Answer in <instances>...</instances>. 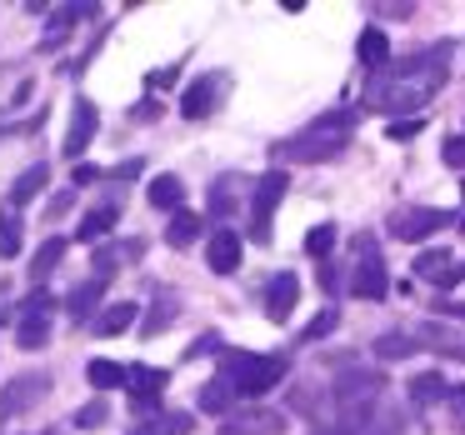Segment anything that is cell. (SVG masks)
Wrapping results in <instances>:
<instances>
[{"label": "cell", "mask_w": 465, "mask_h": 435, "mask_svg": "<svg viewBox=\"0 0 465 435\" xmlns=\"http://www.w3.org/2000/svg\"><path fill=\"white\" fill-rule=\"evenodd\" d=\"M445 61H450V45H430V51L401 61L395 71H375L365 101L381 115H415L445 85Z\"/></svg>", "instance_id": "obj_1"}, {"label": "cell", "mask_w": 465, "mask_h": 435, "mask_svg": "<svg viewBox=\"0 0 465 435\" xmlns=\"http://www.w3.org/2000/svg\"><path fill=\"white\" fill-rule=\"evenodd\" d=\"M355 121H361L355 111H331V115H321L315 125H305L301 135H291V141H275L271 155H275V161H295V165L335 161V155L345 151V141H351Z\"/></svg>", "instance_id": "obj_2"}, {"label": "cell", "mask_w": 465, "mask_h": 435, "mask_svg": "<svg viewBox=\"0 0 465 435\" xmlns=\"http://www.w3.org/2000/svg\"><path fill=\"white\" fill-rule=\"evenodd\" d=\"M285 371H291L285 355H225V381L235 385L241 400H261L265 391L285 381Z\"/></svg>", "instance_id": "obj_3"}, {"label": "cell", "mask_w": 465, "mask_h": 435, "mask_svg": "<svg viewBox=\"0 0 465 435\" xmlns=\"http://www.w3.org/2000/svg\"><path fill=\"white\" fill-rule=\"evenodd\" d=\"M391 291V275H385V255L371 235H355V271H351V295L355 301H381Z\"/></svg>", "instance_id": "obj_4"}, {"label": "cell", "mask_w": 465, "mask_h": 435, "mask_svg": "<svg viewBox=\"0 0 465 435\" xmlns=\"http://www.w3.org/2000/svg\"><path fill=\"white\" fill-rule=\"evenodd\" d=\"M285 191H291V175L285 171H265L255 181V195H251V235L255 245H271V225H275V211H281Z\"/></svg>", "instance_id": "obj_5"}, {"label": "cell", "mask_w": 465, "mask_h": 435, "mask_svg": "<svg viewBox=\"0 0 465 435\" xmlns=\"http://www.w3.org/2000/svg\"><path fill=\"white\" fill-rule=\"evenodd\" d=\"M445 225H455V215L450 211H435V205H401V211L385 221V231L395 235V241H425V235H435V231H445Z\"/></svg>", "instance_id": "obj_6"}, {"label": "cell", "mask_w": 465, "mask_h": 435, "mask_svg": "<svg viewBox=\"0 0 465 435\" xmlns=\"http://www.w3.org/2000/svg\"><path fill=\"white\" fill-rule=\"evenodd\" d=\"M45 391H51V375H45V371L15 375V381L5 385V395H0V415H25L31 405L45 400Z\"/></svg>", "instance_id": "obj_7"}, {"label": "cell", "mask_w": 465, "mask_h": 435, "mask_svg": "<svg viewBox=\"0 0 465 435\" xmlns=\"http://www.w3.org/2000/svg\"><path fill=\"white\" fill-rule=\"evenodd\" d=\"M95 125H101L95 105L85 101V95H75V105H71V131H65V141H61V155H65V161H81L85 145L95 141Z\"/></svg>", "instance_id": "obj_8"}, {"label": "cell", "mask_w": 465, "mask_h": 435, "mask_svg": "<svg viewBox=\"0 0 465 435\" xmlns=\"http://www.w3.org/2000/svg\"><path fill=\"white\" fill-rule=\"evenodd\" d=\"M415 275H420L425 285H435V291H450V285L465 281V265L455 261L450 251H420L415 255Z\"/></svg>", "instance_id": "obj_9"}, {"label": "cell", "mask_w": 465, "mask_h": 435, "mask_svg": "<svg viewBox=\"0 0 465 435\" xmlns=\"http://www.w3.org/2000/svg\"><path fill=\"white\" fill-rule=\"evenodd\" d=\"M295 301H301V281H295V271H275L271 281H265V315H271V321H291Z\"/></svg>", "instance_id": "obj_10"}, {"label": "cell", "mask_w": 465, "mask_h": 435, "mask_svg": "<svg viewBox=\"0 0 465 435\" xmlns=\"http://www.w3.org/2000/svg\"><path fill=\"white\" fill-rule=\"evenodd\" d=\"M205 265H211L215 275H235V271H241V235L225 231V225H215L211 245H205Z\"/></svg>", "instance_id": "obj_11"}, {"label": "cell", "mask_w": 465, "mask_h": 435, "mask_svg": "<svg viewBox=\"0 0 465 435\" xmlns=\"http://www.w3.org/2000/svg\"><path fill=\"white\" fill-rule=\"evenodd\" d=\"M101 301H105V275H91V281H81L65 295V315H71V321H91V315L101 311Z\"/></svg>", "instance_id": "obj_12"}, {"label": "cell", "mask_w": 465, "mask_h": 435, "mask_svg": "<svg viewBox=\"0 0 465 435\" xmlns=\"http://www.w3.org/2000/svg\"><path fill=\"white\" fill-rule=\"evenodd\" d=\"M165 381H171L165 371H151V365H135V371H131V381H125V385H131L135 410H155V400H161Z\"/></svg>", "instance_id": "obj_13"}, {"label": "cell", "mask_w": 465, "mask_h": 435, "mask_svg": "<svg viewBox=\"0 0 465 435\" xmlns=\"http://www.w3.org/2000/svg\"><path fill=\"white\" fill-rule=\"evenodd\" d=\"M285 430V415L275 410H251V415H231L221 435H281Z\"/></svg>", "instance_id": "obj_14"}, {"label": "cell", "mask_w": 465, "mask_h": 435, "mask_svg": "<svg viewBox=\"0 0 465 435\" xmlns=\"http://www.w3.org/2000/svg\"><path fill=\"white\" fill-rule=\"evenodd\" d=\"M215 95H221L215 75H201V81H195L191 91L181 95V115H185V121H205V115L215 111Z\"/></svg>", "instance_id": "obj_15"}, {"label": "cell", "mask_w": 465, "mask_h": 435, "mask_svg": "<svg viewBox=\"0 0 465 435\" xmlns=\"http://www.w3.org/2000/svg\"><path fill=\"white\" fill-rule=\"evenodd\" d=\"M355 61H361L365 71H385V61H391V35H385L381 25L361 31V41H355Z\"/></svg>", "instance_id": "obj_16"}, {"label": "cell", "mask_w": 465, "mask_h": 435, "mask_svg": "<svg viewBox=\"0 0 465 435\" xmlns=\"http://www.w3.org/2000/svg\"><path fill=\"white\" fill-rule=\"evenodd\" d=\"M135 315H141V305L135 301H115V305H105L101 315H95V335L101 341H111V335H121L125 325H135Z\"/></svg>", "instance_id": "obj_17"}, {"label": "cell", "mask_w": 465, "mask_h": 435, "mask_svg": "<svg viewBox=\"0 0 465 435\" xmlns=\"http://www.w3.org/2000/svg\"><path fill=\"white\" fill-rule=\"evenodd\" d=\"M195 241H201V215H195V211H175L171 225H165V245H171V251H191Z\"/></svg>", "instance_id": "obj_18"}, {"label": "cell", "mask_w": 465, "mask_h": 435, "mask_svg": "<svg viewBox=\"0 0 465 435\" xmlns=\"http://www.w3.org/2000/svg\"><path fill=\"white\" fill-rule=\"evenodd\" d=\"M115 221H121V205H95V211L81 221V241H85V245H95V241H111Z\"/></svg>", "instance_id": "obj_19"}, {"label": "cell", "mask_w": 465, "mask_h": 435, "mask_svg": "<svg viewBox=\"0 0 465 435\" xmlns=\"http://www.w3.org/2000/svg\"><path fill=\"white\" fill-rule=\"evenodd\" d=\"M45 181H51V165H31V171H21V181L11 185V211H21V205H31L35 195L45 191Z\"/></svg>", "instance_id": "obj_20"}, {"label": "cell", "mask_w": 465, "mask_h": 435, "mask_svg": "<svg viewBox=\"0 0 465 435\" xmlns=\"http://www.w3.org/2000/svg\"><path fill=\"white\" fill-rule=\"evenodd\" d=\"M181 315V295H171V291H155V305H151V315L141 321V335H161L165 325Z\"/></svg>", "instance_id": "obj_21"}, {"label": "cell", "mask_w": 465, "mask_h": 435, "mask_svg": "<svg viewBox=\"0 0 465 435\" xmlns=\"http://www.w3.org/2000/svg\"><path fill=\"white\" fill-rule=\"evenodd\" d=\"M25 225H21V211H11V205H5V211H0V261H15V255H21V245H25Z\"/></svg>", "instance_id": "obj_22"}, {"label": "cell", "mask_w": 465, "mask_h": 435, "mask_svg": "<svg viewBox=\"0 0 465 435\" xmlns=\"http://www.w3.org/2000/svg\"><path fill=\"white\" fill-rule=\"evenodd\" d=\"M231 405H235V385L225 381V375H215V381H205V385H201V410L225 415Z\"/></svg>", "instance_id": "obj_23"}, {"label": "cell", "mask_w": 465, "mask_h": 435, "mask_svg": "<svg viewBox=\"0 0 465 435\" xmlns=\"http://www.w3.org/2000/svg\"><path fill=\"white\" fill-rule=\"evenodd\" d=\"M181 201H185L181 175H155L151 181V205L155 211H181Z\"/></svg>", "instance_id": "obj_24"}, {"label": "cell", "mask_w": 465, "mask_h": 435, "mask_svg": "<svg viewBox=\"0 0 465 435\" xmlns=\"http://www.w3.org/2000/svg\"><path fill=\"white\" fill-rule=\"evenodd\" d=\"M185 430H191V415L185 410H161L155 420H141L131 435H185Z\"/></svg>", "instance_id": "obj_25"}, {"label": "cell", "mask_w": 465, "mask_h": 435, "mask_svg": "<svg viewBox=\"0 0 465 435\" xmlns=\"http://www.w3.org/2000/svg\"><path fill=\"white\" fill-rule=\"evenodd\" d=\"M85 381H91L95 391H121V385L131 381V371L115 365V361H91V365H85Z\"/></svg>", "instance_id": "obj_26"}, {"label": "cell", "mask_w": 465, "mask_h": 435, "mask_svg": "<svg viewBox=\"0 0 465 435\" xmlns=\"http://www.w3.org/2000/svg\"><path fill=\"white\" fill-rule=\"evenodd\" d=\"M45 335H51V321H45V315H15V345H25V351H41Z\"/></svg>", "instance_id": "obj_27"}, {"label": "cell", "mask_w": 465, "mask_h": 435, "mask_svg": "<svg viewBox=\"0 0 465 435\" xmlns=\"http://www.w3.org/2000/svg\"><path fill=\"white\" fill-rule=\"evenodd\" d=\"M445 395H450V385H445V375H435V371H425V375L411 381V400L415 405H435V400H445Z\"/></svg>", "instance_id": "obj_28"}, {"label": "cell", "mask_w": 465, "mask_h": 435, "mask_svg": "<svg viewBox=\"0 0 465 435\" xmlns=\"http://www.w3.org/2000/svg\"><path fill=\"white\" fill-rule=\"evenodd\" d=\"M141 251H145L141 241H121V245H105V251H101V261H95V265H101V275H105V281H111V275H115V265H121V261H141Z\"/></svg>", "instance_id": "obj_29"}, {"label": "cell", "mask_w": 465, "mask_h": 435, "mask_svg": "<svg viewBox=\"0 0 465 435\" xmlns=\"http://www.w3.org/2000/svg\"><path fill=\"white\" fill-rule=\"evenodd\" d=\"M415 335H401V331H391V335H375V355H381V361H405V355L415 351Z\"/></svg>", "instance_id": "obj_30"}, {"label": "cell", "mask_w": 465, "mask_h": 435, "mask_svg": "<svg viewBox=\"0 0 465 435\" xmlns=\"http://www.w3.org/2000/svg\"><path fill=\"white\" fill-rule=\"evenodd\" d=\"M61 255H65V241H55V235H51V241H45L41 251L31 255V275H35V281H45V275L61 265Z\"/></svg>", "instance_id": "obj_31"}, {"label": "cell", "mask_w": 465, "mask_h": 435, "mask_svg": "<svg viewBox=\"0 0 465 435\" xmlns=\"http://www.w3.org/2000/svg\"><path fill=\"white\" fill-rule=\"evenodd\" d=\"M105 420H111V405L105 400H91V405H81V410L71 415L75 430H95V425H105Z\"/></svg>", "instance_id": "obj_32"}, {"label": "cell", "mask_w": 465, "mask_h": 435, "mask_svg": "<svg viewBox=\"0 0 465 435\" xmlns=\"http://www.w3.org/2000/svg\"><path fill=\"white\" fill-rule=\"evenodd\" d=\"M235 185H241L235 175H225V181H215V185H211V211H215V215H225V211L235 205Z\"/></svg>", "instance_id": "obj_33"}, {"label": "cell", "mask_w": 465, "mask_h": 435, "mask_svg": "<svg viewBox=\"0 0 465 435\" xmlns=\"http://www.w3.org/2000/svg\"><path fill=\"white\" fill-rule=\"evenodd\" d=\"M55 311V295L51 291H31L21 305H15V315H51Z\"/></svg>", "instance_id": "obj_34"}, {"label": "cell", "mask_w": 465, "mask_h": 435, "mask_svg": "<svg viewBox=\"0 0 465 435\" xmlns=\"http://www.w3.org/2000/svg\"><path fill=\"white\" fill-rule=\"evenodd\" d=\"M335 325H341V311H321L311 325H305L301 341H321V335H331V331H335Z\"/></svg>", "instance_id": "obj_35"}, {"label": "cell", "mask_w": 465, "mask_h": 435, "mask_svg": "<svg viewBox=\"0 0 465 435\" xmlns=\"http://www.w3.org/2000/svg\"><path fill=\"white\" fill-rule=\"evenodd\" d=\"M335 245V225H315L311 235H305V255H325Z\"/></svg>", "instance_id": "obj_36"}, {"label": "cell", "mask_w": 465, "mask_h": 435, "mask_svg": "<svg viewBox=\"0 0 465 435\" xmlns=\"http://www.w3.org/2000/svg\"><path fill=\"white\" fill-rule=\"evenodd\" d=\"M445 165H450V171H465V135H450V141H445Z\"/></svg>", "instance_id": "obj_37"}, {"label": "cell", "mask_w": 465, "mask_h": 435, "mask_svg": "<svg viewBox=\"0 0 465 435\" xmlns=\"http://www.w3.org/2000/svg\"><path fill=\"white\" fill-rule=\"evenodd\" d=\"M71 205H75V191H61V195H55L51 205H45V215H51V221H61V215L71 211Z\"/></svg>", "instance_id": "obj_38"}, {"label": "cell", "mask_w": 465, "mask_h": 435, "mask_svg": "<svg viewBox=\"0 0 465 435\" xmlns=\"http://www.w3.org/2000/svg\"><path fill=\"white\" fill-rule=\"evenodd\" d=\"M411 135H420V115H415V121H395L391 125V141H411Z\"/></svg>", "instance_id": "obj_39"}, {"label": "cell", "mask_w": 465, "mask_h": 435, "mask_svg": "<svg viewBox=\"0 0 465 435\" xmlns=\"http://www.w3.org/2000/svg\"><path fill=\"white\" fill-rule=\"evenodd\" d=\"M211 351H221V341H215V335H201V341H195L185 355H211Z\"/></svg>", "instance_id": "obj_40"}, {"label": "cell", "mask_w": 465, "mask_h": 435, "mask_svg": "<svg viewBox=\"0 0 465 435\" xmlns=\"http://www.w3.org/2000/svg\"><path fill=\"white\" fill-rule=\"evenodd\" d=\"M91 181H101V171L95 165H75V185H91Z\"/></svg>", "instance_id": "obj_41"}, {"label": "cell", "mask_w": 465, "mask_h": 435, "mask_svg": "<svg viewBox=\"0 0 465 435\" xmlns=\"http://www.w3.org/2000/svg\"><path fill=\"white\" fill-rule=\"evenodd\" d=\"M450 400L460 405V415H465V385H455V391H450Z\"/></svg>", "instance_id": "obj_42"}, {"label": "cell", "mask_w": 465, "mask_h": 435, "mask_svg": "<svg viewBox=\"0 0 465 435\" xmlns=\"http://www.w3.org/2000/svg\"><path fill=\"white\" fill-rule=\"evenodd\" d=\"M455 361H465V341H460V351H455Z\"/></svg>", "instance_id": "obj_43"}, {"label": "cell", "mask_w": 465, "mask_h": 435, "mask_svg": "<svg viewBox=\"0 0 465 435\" xmlns=\"http://www.w3.org/2000/svg\"><path fill=\"white\" fill-rule=\"evenodd\" d=\"M321 435H341V430H321Z\"/></svg>", "instance_id": "obj_44"}, {"label": "cell", "mask_w": 465, "mask_h": 435, "mask_svg": "<svg viewBox=\"0 0 465 435\" xmlns=\"http://www.w3.org/2000/svg\"><path fill=\"white\" fill-rule=\"evenodd\" d=\"M460 225H465V215H460Z\"/></svg>", "instance_id": "obj_45"}]
</instances>
